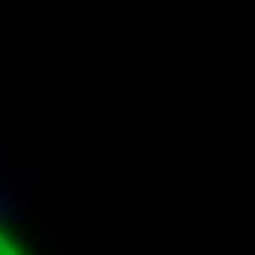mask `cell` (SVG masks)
I'll list each match as a JSON object with an SVG mask.
<instances>
[{
    "label": "cell",
    "instance_id": "cell-1",
    "mask_svg": "<svg viewBox=\"0 0 255 255\" xmlns=\"http://www.w3.org/2000/svg\"><path fill=\"white\" fill-rule=\"evenodd\" d=\"M0 255H27V249H24L3 225H0Z\"/></svg>",
    "mask_w": 255,
    "mask_h": 255
}]
</instances>
